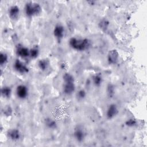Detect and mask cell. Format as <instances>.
Returning a JSON list of instances; mask_svg holds the SVG:
<instances>
[{
	"instance_id": "6da1fadb",
	"label": "cell",
	"mask_w": 147,
	"mask_h": 147,
	"mask_svg": "<svg viewBox=\"0 0 147 147\" xmlns=\"http://www.w3.org/2000/svg\"><path fill=\"white\" fill-rule=\"evenodd\" d=\"M70 46L74 49L83 51L88 49L90 45V41L87 38L80 39L72 37L69 41Z\"/></svg>"
},
{
	"instance_id": "7a4b0ae2",
	"label": "cell",
	"mask_w": 147,
	"mask_h": 147,
	"mask_svg": "<svg viewBox=\"0 0 147 147\" xmlns=\"http://www.w3.org/2000/svg\"><path fill=\"white\" fill-rule=\"evenodd\" d=\"M41 11V7L37 3L29 2L26 3L25 6V11L26 15L31 17L37 16L40 13Z\"/></svg>"
},
{
	"instance_id": "3957f363",
	"label": "cell",
	"mask_w": 147,
	"mask_h": 147,
	"mask_svg": "<svg viewBox=\"0 0 147 147\" xmlns=\"http://www.w3.org/2000/svg\"><path fill=\"white\" fill-rule=\"evenodd\" d=\"M74 136L75 138L79 142L83 141L86 136V133L83 126L79 125L77 126L74 131Z\"/></svg>"
},
{
	"instance_id": "277c9868",
	"label": "cell",
	"mask_w": 147,
	"mask_h": 147,
	"mask_svg": "<svg viewBox=\"0 0 147 147\" xmlns=\"http://www.w3.org/2000/svg\"><path fill=\"white\" fill-rule=\"evenodd\" d=\"M16 94L18 98L24 99L26 98L28 94V89L24 84H20L17 86L16 89Z\"/></svg>"
},
{
	"instance_id": "5b68a950",
	"label": "cell",
	"mask_w": 147,
	"mask_h": 147,
	"mask_svg": "<svg viewBox=\"0 0 147 147\" xmlns=\"http://www.w3.org/2000/svg\"><path fill=\"white\" fill-rule=\"evenodd\" d=\"M29 52L30 49L20 44L18 45V46L16 48L17 55L22 58H25L29 56Z\"/></svg>"
},
{
	"instance_id": "8992f818",
	"label": "cell",
	"mask_w": 147,
	"mask_h": 147,
	"mask_svg": "<svg viewBox=\"0 0 147 147\" xmlns=\"http://www.w3.org/2000/svg\"><path fill=\"white\" fill-rule=\"evenodd\" d=\"M14 69L18 72L21 74H26L28 72V68L20 60L17 59L14 64Z\"/></svg>"
},
{
	"instance_id": "52a82bcc",
	"label": "cell",
	"mask_w": 147,
	"mask_h": 147,
	"mask_svg": "<svg viewBox=\"0 0 147 147\" xmlns=\"http://www.w3.org/2000/svg\"><path fill=\"white\" fill-rule=\"evenodd\" d=\"M119 55L117 50H111L110 51L107 55V60L109 63L111 64H116L118 60Z\"/></svg>"
},
{
	"instance_id": "ba28073f",
	"label": "cell",
	"mask_w": 147,
	"mask_h": 147,
	"mask_svg": "<svg viewBox=\"0 0 147 147\" xmlns=\"http://www.w3.org/2000/svg\"><path fill=\"white\" fill-rule=\"evenodd\" d=\"M118 113V108L114 104H111L109 106L106 112V116L107 118L111 119L115 117Z\"/></svg>"
},
{
	"instance_id": "9c48e42d",
	"label": "cell",
	"mask_w": 147,
	"mask_h": 147,
	"mask_svg": "<svg viewBox=\"0 0 147 147\" xmlns=\"http://www.w3.org/2000/svg\"><path fill=\"white\" fill-rule=\"evenodd\" d=\"M53 34L55 37L59 40H60L64 34V28L61 25H57L53 30Z\"/></svg>"
},
{
	"instance_id": "30bf717a",
	"label": "cell",
	"mask_w": 147,
	"mask_h": 147,
	"mask_svg": "<svg viewBox=\"0 0 147 147\" xmlns=\"http://www.w3.org/2000/svg\"><path fill=\"white\" fill-rule=\"evenodd\" d=\"M7 136L10 140L13 141H17L20 138L21 134L18 130L16 129H12L7 131Z\"/></svg>"
},
{
	"instance_id": "8fae6325",
	"label": "cell",
	"mask_w": 147,
	"mask_h": 147,
	"mask_svg": "<svg viewBox=\"0 0 147 147\" xmlns=\"http://www.w3.org/2000/svg\"><path fill=\"white\" fill-rule=\"evenodd\" d=\"M20 14V8L16 5L12 6L9 10V15L11 19H17Z\"/></svg>"
},
{
	"instance_id": "7c38bea8",
	"label": "cell",
	"mask_w": 147,
	"mask_h": 147,
	"mask_svg": "<svg viewBox=\"0 0 147 147\" xmlns=\"http://www.w3.org/2000/svg\"><path fill=\"white\" fill-rule=\"evenodd\" d=\"M75 90V86L74 83H64L63 91L67 95H71Z\"/></svg>"
},
{
	"instance_id": "4fadbf2b",
	"label": "cell",
	"mask_w": 147,
	"mask_h": 147,
	"mask_svg": "<svg viewBox=\"0 0 147 147\" xmlns=\"http://www.w3.org/2000/svg\"><path fill=\"white\" fill-rule=\"evenodd\" d=\"M49 64V62L48 61V60L47 59H42L39 60L38 63V65L40 68V69L44 71L46 70Z\"/></svg>"
},
{
	"instance_id": "5bb4252c",
	"label": "cell",
	"mask_w": 147,
	"mask_h": 147,
	"mask_svg": "<svg viewBox=\"0 0 147 147\" xmlns=\"http://www.w3.org/2000/svg\"><path fill=\"white\" fill-rule=\"evenodd\" d=\"M11 94V90L9 87H3L1 89V94L4 98H9Z\"/></svg>"
},
{
	"instance_id": "9a60e30c",
	"label": "cell",
	"mask_w": 147,
	"mask_h": 147,
	"mask_svg": "<svg viewBox=\"0 0 147 147\" xmlns=\"http://www.w3.org/2000/svg\"><path fill=\"white\" fill-rule=\"evenodd\" d=\"M63 80L64 83H74V76L69 74V73H65L64 74L63 76Z\"/></svg>"
},
{
	"instance_id": "2e32d148",
	"label": "cell",
	"mask_w": 147,
	"mask_h": 147,
	"mask_svg": "<svg viewBox=\"0 0 147 147\" xmlns=\"http://www.w3.org/2000/svg\"><path fill=\"white\" fill-rule=\"evenodd\" d=\"M46 126L50 129H55L56 127V122L51 118H47L45 120Z\"/></svg>"
},
{
	"instance_id": "e0dca14e",
	"label": "cell",
	"mask_w": 147,
	"mask_h": 147,
	"mask_svg": "<svg viewBox=\"0 0 147 147\" xmlns=\"http://www.w3.org/2000/svg\"><path fill=\"white\" fill-rule=\"evenodd\" d=\"M39 53V51L37 47H33L30 49L29 56L33 59L36 58Z\"/></svg>"
},
{
	"instance_id": "ac0fdd59",
	"label": "cell",
	"mask_w": 147,
	"mask_h": 147,
	"mask_svg": "<svg viewBox=\"0 0 147 147\" xmlns=\"http://www.w3.org/2000/svg\"><path fill=\"white\" fill-rule=\"evenodd\" d=\"M93 82L96 86H99L102 82V78L99 75H95L93 77Z\"/></svg>"
},
{
	"instance_id": "d6986e66",
	"label": "cell",
	"mask_w": 147,
	"mask_h": 147,
	"mask_svg": "<svg viewBox=\"0 0 147 147\" xmlns=\"http://www.w3.org/2000/svg\"><path fill=\"white\" fill-rule=\"evenodd\" d=\"M7 55L5 53H1L0 55V64L1 65H3L5 64L7 61Z\"/></svg>"
},
{
	"instance_id": "ffe728a7",
	"label": "cell",
	"mask_w": 147,
	"mask_h": 147,
	"mask_svg": "<svg viewBox=\"0 0 147 147\" xmlns=\"http://www.w3.org/2000/svg\"><path fill=\"white\" fill-rule=\"evenodd\" d=\"M76 96L78 99L79 100H82L86 96V92L84 90H79L76 94Z\"/></svg>"
},
{
	"instance_id": "44dd1931",
	"label": "cell",
	"mask_w": 147,
	"mask_h": 147,
	"mask_svg": "<svg viewBox=\"0 0 147 147\" xmlns=\"http://www.w3.org/2000/svg\"><path fill=\"white\" fill-rule=\"evenodd\" d=\"M3 112H4V114H5L7 116H9V115H11L12 113V109L9 106H7L5 107Z\"/></svg>"
},
{
	"instance_id": "7402d4cb",
	"label": "cell",
	"mask_w": 147,
	"mask_h": 147,
	"mask_svg": "<svg viewBox=\"0 0 147 147\" xmlns=\"http://www.w3.org/2000/svg\"><path fill=\"white\" fill-rule=\"evenodd\" d=\"M126 124L128 126H134L136 124V121L134 119H130L126 121Z\"/></svg>"
},
{
	"instance_id": "603a6c76",
	"label": "cell",
	"mask_w": 147,
	"mask_h": 147,
	"mask_svg": "<svg viewBox=\"0 0 147 147\" xmlns=\"http://www.w3.org/2000/svg\"><path fill=\"white\" fill-rule=\"evenodd\" d=\"M100 24V28L102 29H106L108 26V22H107L106 20H104V21H102Z\"/></svg>"
},
{
	"instance_id": "cb8c5ba5",
	"label": "cell",
	"mask_w": 147,
	"mask_h": 147,
	"mask_svg": "<svg viewBox=\"0 0 147 147\" xmlns=\"http://www.w3.org/2000/svg\"><path fill=\"white\" fill-rule=\"evenodd\" d=\"M113 87H111V86L110 85V86L108 87V92L110 93L111 95V94L112 92H113Z\"/></svg>"
}]
</instances>
